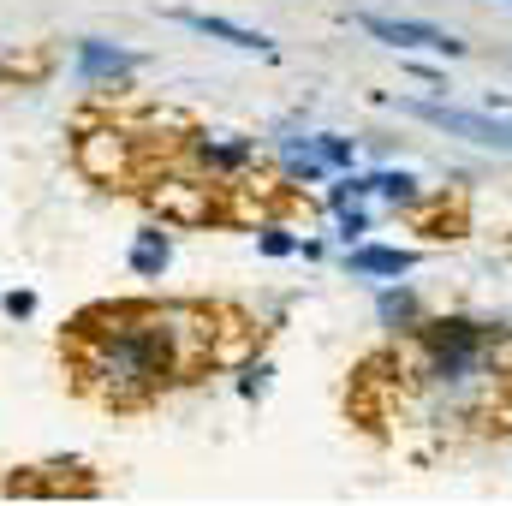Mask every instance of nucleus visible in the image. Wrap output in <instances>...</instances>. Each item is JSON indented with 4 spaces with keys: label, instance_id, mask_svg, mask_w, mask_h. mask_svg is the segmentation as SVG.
<instances>
[{
    "label": "nucleus",
    "instance_id": "1",
    "mask_svg": "<svg viewBox=\"0 0 512 506\" xmlns=\"http://www.w3.org/2000/svg\"><path fill=\"white\" fill-rule=\"evenodd\" d=\"M72 376L90 399L131 411L161 399L179 381L215 370L221 352V310L203 304H96L66 334Z\"/></svg>",
    "mask_w": 512,
    "mask_h": 506
},
{
    "label": "nucleus",
    "instance_id": "2",
    "mask_svg": "<svg viewBox=\"0 0 512 506\" xmlns=\"http://www.w3.org/2000/svg\"><path fill=\"white\" fill-rule=\"evenodd\" d=\"M411 120L447 131V137H465L477 149H495V155H512V114H477V108H447V102H399Z\"/></svg>",
    "mask_w": 512,
    "mask_h": 506
},
{
    "label": "nucleus",
    "instance_id": "3",
    "mask_svg": "<svg viewBox=\"0 0 512 506\" xmlns=\"http://www.w3.org/2000/svg\"><path fill=\"white\" fill-rule=\"evenodd\" d=\"M143 197H149V209H155L167 227H209V221L221 215L215 179H203V173H167V179H155Z\"/></svg>",
    "mask_w": 512,
    "mask_h": 506
},
{
    "label": "nucleus",
    "instance_id": "4",
    "mask_svg": "<svg viewBox=\"0 0 512 506\" xmlns=\"http://www.w3.org/2000/svg\"><path fill=\"white\" fill-rule=\"evenodd\" d=\"M185 161H191V173L227 185V179H245L256 167V143L245 131H191L185 137Z\"/></svg>",
    "mask_w": 512,
    "mask_h": 506
},
{
    "label": "nucleus",
    "instance_id": "5",
    "mask_svg": "<svg viewBox=\"0 0 512 506\" xmlns=\"http://www.w3.org/2000/svg\"><path fill=\"white\" fill-rule=\"evenodd\" d=\"M358 24L387 42V48H399V54H441V60H459L465 54V42L453 36V30H441V24H423V18H387V12H358Z\"/></svg>",
    "mask_w": 512,
    "mask_h": 506
},
{
    "label": "nucleus",
    "instance_id": "6",
    "mask_svg": "<svg viewBox=\"0 0 512 506\" xmlns=\"http://www.w3.org/2000/svg\"><path fill=\"white\" fill-rule=\"evenodd\" d=\"M78 167H84L96 185H126L131 173H137L131 143L120 131H90V137H78Z\"/></svg>",
    "mask_w": 512,
    "mask_h": 506
},
{
    "label": "nucleus",
    "instance_id": "7",
    "mask_svg": "<svg viewBox=\"0 0 512 506\" xmlns=\"http://www.w3.org/2000/svg\"><path fill=\"white\" fill-rule=\"evenodd\" d=\"M167 18L185 24V30H197V36H209V42H227V48H239V54H262V60H274V36L245 30V24H233V18H221V12H191V6H179V12H167Z\"/></svg>",
    "mask_w": 512,
    "mask_h": 506
},
{
    "label": "nucleus",
    "instance_id": "8",
    "mask_svg": "<svg viewBox=\"0 0 512 506\" xmlns=\"http://www.w3.org/2000/svg\"><path fill=\"white\" fill-rule=\"evenodd\" d=\"M72 54H78V78L84 84H126L131 72L143 66V54H131L120 42H102V36H84Z\"/></svg>",
    "mask_w": 512,
    "mask_h": 506
},
{
    "label": "nucleus",
    "instance_id": "9",
    "mask_svg": "<svg viewBox=\"0 0 512 506\" xmlns=\"http://www.w3.org/2000/svg\"><path fill=\"white\" fill-rule=\"evenodd\" d=\"M274 155H280V173H286L292 185H322V179H328V161L316 155V137H310V131H304V137L286 131V137L274 143Z\"/></svg>",
    "mask_w": 512,
    "mask_h": 506
},
{
    "label": "nucleus",
    "instance_id": "10",
    "mask_svg": "<svg viewBox=\"0 0 512 506\" xmlns=\"http://www.w3.org/2000/svg\"><path fill=\"white\" fill-rule=\"evenodd\" d=\"M346 268L364 280H399L417 268V251H393V245H346Z\"/></svg>",
    "mask_w": 512,
    "mask_h": 506
},
{
    "label": "nucleus",
    "instance_id": "11",
    "mask_svg": "<svg viewBox=\"0 0 512 506\" xmlns=\"http://www.w3.org/2000/svg\"><path fill=\"white\" fill-rule=\"evenodd\" d=\"M167 262H173V233H167V221H149V227L131 239V274L161 280V274H167Z\"/></svg>",
    "mask_w": 512,
    "mask_h": 506
},
{
    "label": "nucleus",
    "instance_id": "12",
    "mask_svg": "<svg viewBox=\"0 0 512 506\" xmlns=\"http://www.w3.org/2000/svg\"><path fill=\"white\" fill-rule=\"evenodd\" d=\"M370 197H387L393 209H423V179L417 173H399V167H382V173H370Z\"/></svg>",
    "mask_w": 512,
    "mask_h": 506
},
{
    "label": "nucleus",
    "instance_id": "13",
    "mask_svg": "<svg viewBox=\"0 0 512 506\" xmlns=\"http://www.w3.org/2000/svg\"><path fill=\"white\" fill-rule=\"evenodd\" d=\"M376 316H382V328H393V334H411V328L423 322V304H417V292L387 286L382 298H376Z\"/></svg>",
    "mask_w": 512,
    "mask_h": 506
},
{
    "label": "nucleus",
    "instance_id": "14",
    "mask_svg": "<svg viewBox=\"0 0 512 506\" xmlns=\"http://www.w3.org/2000/svg\"><path fill=\"white\" fill-rule=\"evenodd\" d=\"M310 137H316V155L328 161V173H352V161H358L352 137H340V131H310Z\"/></svg>",
    "mask_w": 512,
    "mask_h": 506
},
{
    "label": "nucleus",
    "instance_id": "15",
    "mask_svg": "<svg viewBox=\"0 0 512 506\" xmlns=\"http://www.w3.org/2000/svg\"><path fill=\"white\" fill-rule=\"evenodd\" d=\"M364 233H370L364 203H340V209H334V239H340V245H364Z\"/></svg>",
    "mask_w": 512,
    "mask_h": 506
},
{
    "label": "nucleus",
    "instance_id": "16",
    "mask_svg": "<svg viewBox=\"0 0 512 506\" xmlns=\"http://www.w3.org/2000/svg\"><path fill=\"white\" fill-rule=\"evenodd\" d=\"M268 387H274V364H268V358H256V364L239 370V393H245V399H262Z\"/></svg>",
    "mask_w": 512,
    "mask_h": 506
},
{
    "label": "nucleus",
    "instance_id": "17",
    "mask_svg": "<svg viewBox=\"0 0 512 506\" xmlns=\"http://www.w3.org/2000/svg\"><path fill=\"white\" fill-rule=\"evenodd\" d=\"M256 251L262 256H298V239L286 227H256Z\"/></svg>",
    "mask_w": 512,
    "mask_h": 506
},
{
    "label": "nucleus",
    "instance_id": "18",
    "mask_svg": "<svg viewBox=\"0 0 512 506\" xmlns=\"http://www.w3.org/2000/svg\"><path fill=\"white\" fill-rule=\"evenodd\" d=\"M0 310H6L12 322H30V316H36V292H6V298H0Z\"/></svg>",
    "mask_w": 512,
    "mask_h": 506
},
{
    "label": "nucleus",
    "instance_id": "19",
    "mask_svg": "<svg viewBox=\"0 0 512 506\" xmlns=\"http://www.w3.org/2000/svg\"><path fill=\"white\" fill-rule=\"evenodd\" d=\"M328 251V245H322V239H298V256H304V262H316V256Z\"/></svg>",
    "mask_w": 512,
    "mask_h": 506
}]
</instances>
